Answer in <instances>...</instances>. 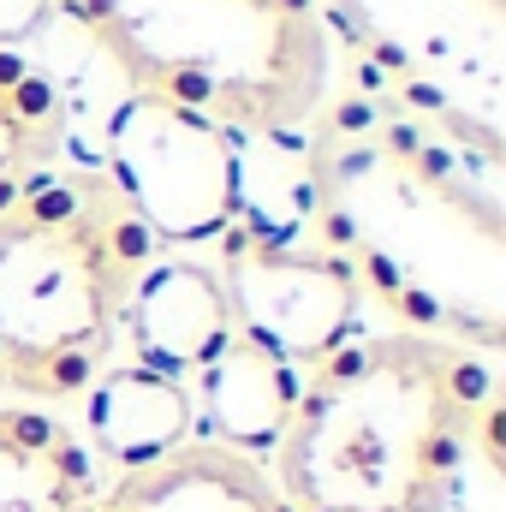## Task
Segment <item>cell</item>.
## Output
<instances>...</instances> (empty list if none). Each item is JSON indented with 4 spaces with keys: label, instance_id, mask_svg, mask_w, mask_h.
Wrapping results in <instances>:
<instances>
[{
    "label": "cell",
    "instance_id": "4",
    "mask_svg": "<svg viewBox=\"0 0 506 512\" xmlns=\"http://www.w3.org/2000/svg\"><path fill=\"white\" fill-rule=\"evenodd\" d=\"M126 90L298 143L334 102V36L316 0H60Z\"/></svg>",
    "mask_w": 506,
    "mask_h": 512
},
{
    "label": "cell",
    "instance_id": "5",
    "mask_svg": "<svg viewBox=\"0 0 506 512\" xmlns=\"http://www.w3.org/2000/svg\"><path fill=\"white\" fill-rule=\"evenodd\" d=\"M108 179L155 245H215L245 215V137L126 90L108 114Z\"/></svg>",
    "mask_w": 506,
    "mask_h": 512
},
{
    "label": "cell",
    "instance_id": "11",
    "mask_svg": "<svg viewBox=\"0 0 506 512\" xmlns=\"http://www.w3.org/2000/svg\"><path fill=\"white\" fill-rule=\"evenodd\" d=\"M96 495V459L66 417L0 405V512H96Z\"/></svg>",
    "mask_w": 506,
    "mask_h": 512
},
{
    "label": "cell",
    "instance_id": "8",
    "mask_svg": "<svg viewBox=\"0 0 506 512\" xmlns=\"http://www.w3.org/2000/svg\"><path fill=\"white\" fill-rule=\"evenodd\" d=\"M96 512H298L286 501L280 477L268 459L215 447V441H185L179 453L137 465L102 483Z\"/></svg>",
    "mask_w": 506,
    "mask_h": 512
},
{
    "label": "cell",
    "instance_id": "2",
    "mask_svg": "<svg viewBox=\"0 0 506 512\" xmlns=\"http://www.w3.org/2000/svg\"><path fill=\"white\" fill-rule=\"evenodd\" d=\"M471 459L501 471L495 352L393 328L304 370L268 471L298 512H453Z\"/></svg>",
    "mask_w": 506,
    "mask_h": 512
},
{
    "label": "cell",
    "instance_id": "10",
    "mask_svg": "<svg viewBox=\"0 0 506 512\" xmlns=\"http://www.w3.org/2000/svg\"><path fill=\"white\" fill-rule=\"evenodd\" d=\"M84 435L90 459H102L114 477L155 465L197 441V405L179 376L143 370V364H108L96 382L84 387Z\"/></svg>",
    "mask_w": 506,
    "mask_h": 512
},
{
    "label": "cell",
    "instance_id": "13",
    "mask_svg": "<svg viewBox=\"0 0 506 512\" xmlns=\"http://www.w3.org/2000/svg\"><path fill=\"white\" fill-rule=\"evenodd\" d=\"M54 12L60 0H0V48H24Z\"/></svg>",
    "mask_w": 506,
    "mask_h": 512
},
{
    "label": "cell",
    "instance_id": "3",
    "mask_svg": "<svg viewBox=\"0 0 506 512\" xmlns=\"http://www.w3.org/2000/svg\"><path fill=\"white\" fill-rule=\"evenodd\" d=\"M155 256L102 167H48L0 215V393L84 399L114 364L120 310Z\"/></svg>",
    "mask_w": 506,
    "mask_h": 512
},
{
    "label": "cell",
    "instance_id": "9",
    "mask_svg": "<svg viewBox=\"0 0 506 512\" xmlns=\"http://www.w3.org/2000/svg\"><path fill=\"white\" fill-rule=\"evenodd\" d=\"M185 387L197 405V441H215V447H233L251 459H274V447L298 411L304 370L280 364L274 352L233 334Z\"/></svg>",
    "mask_w": 506,
    "mask_h": 512
},
{
    "label": "cell",
    "instance_id": "12",
    "mask_svg": "<svg viewBox=\"0 0 506 512\" xmlns=\"http://www.w3.org/2000/svg\"><path fill=\"white\" fill-rule=\"evenodd\" d=\"M66 155V90L24 54L0 48V215Z\"/></svg>",
    "mask_w": 506,
    "mask_h": 512
},
{
    "label": "cell",
    "instance_id": "1",
    "mask_svg": "<svg viewBox=\"0 0 506 512\" xmlns=\"http://www.w3.org/2000/svg\"><path fill=\"white\" fill-rule=\"evenodd\" d=\"M304 203L334 251L405 334L495 352L506 328V233L483 185L465 179L411 120L328 102L304 149Z\"/></svg>",
    "mask_w": 506,
    "mask_h": 512
},
{
    "label": "cell",
    "instance_id": "6",
    "mask_svg": "<svg viewBox=\"0 0 506 512\" xmlns=\"http://www.w3.org/2000/svg\"><path fill=\"white\" fill-rule=\"evenodd\" d=\"M221 245V292L233 310V334L274 352L292 370L322 364L340 352L364 322V286L358 274L322 245L268 239L251 227H233Z\"/></svg>",
    "mask_w": 506,
    "mask_h": 512
},
{
    "label": "cell",
    "instance_id": "7",
    "mask_svg": "<svg viewBox=\"0 0 506 512\" xmlns=\"http://www.w3.org/2000/svg\"><path fill=\"white\" fill-rule=\"evenodd\" d=\"M120 340H126L131 364L191 382L233 340L221 274L191 256H155L120 310Z\"/></svg>",
    "mask_w": 506,
    "mask_h": 512
}]
</instances>
